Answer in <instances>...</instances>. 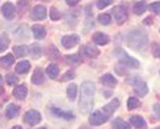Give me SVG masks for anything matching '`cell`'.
<instances>
[{
  "mask_svg": "<svg viewBox=\"0 0 160 129\" xmlns=\"http://www.w3.org/2000/svg\"><path fill=\"white\" fill-rule=\"evenodd\" d=\"M95 84L86 81L80 87V100H79V111L82 115H88L93 107V97H95Z\"/></svg>",
  "mask_w": 160,
  "mask_h": 129,
  "instance_id": "obj_1",
  "label": "cell"
},
{
  "mask_svg": "<svg viewBox=\"0 0 160 129\" xmlns=\"http://www.w3.org/2000/svg\"><path fill=\"white\" fill-rule=\"evenodd\" d=\"M127 40H128V45L131 48L136 49V51H142L143 48L147 47L148 36L140 29H135V31L129 32Z\"/></svg>",
  "mask_w": 160,
  "mask_h": 129,
  "instance_id": "obj_2",
  "label": "cell"
},
{
  "mask_svg": "<svg viewBox=\"0 0 160 129\" xmlns=\"http://www.w3.org/2000/svg\"><path fill=\"white\" fill-rule=\"evenodd\" d=\"M116 56L119 59L120 64H123V65H127V67H131V68H139V61L136 59L131 57L127 52L122 51V49H118L116 51Z\"/></svg>",
  "mask_w": 160,
  "mask_h": 129,
  "instance_id": "obj_3",
  "label": "cell"
},
{
  "mask_svg": "<svg viewBox=\"0 0 160 129\" xmlns=\"http://www.w3.org/2000/svg\"><path fill=\"white\" fill-rule=\"evenodd\" d=\"M108 115H106L104 112H102V111H96V112H93L92 115H91V117H89V124L91 125H102V124H104L107 120H108Z\"/></svg>",
  "mask_w": 160,
  "mask_h": 129,
  "instance_id": "obj_4",
  "label": "cell"
},
{
  "mask_svg": "<svg viewBox=\"0 0 160 129\" xmlns=\"http://www.w3.org/2000/svg\"><path fill=\"white\" fill-rule=\"evenodd\" d=\"M113 17H115V20H116L118 24L126 23V20H127V11H126V8L122 7V6L115 7L113 8Z\"/></svg>",
  "mask_w": 160,
  "mask_h": 129,
  "instance_id": "obj_5",
  "label": "cell"
},
{
  "mask_svg": "<svg viewBox=\"0 0 160 129\" xmlns=\"http://www.w3.org/2000/svg\"><path fill=\"white\" fill-rule=\"evenodd\" d=\"M40 120H42V116L36 111H28L26 116H24V121L29 124V125H36L38 122H40Z\"/></svg>",
  "mask_w": 160,
  "mask_h": 129,
  "instance_id": "obj_6",
  "label": "cell"
},
{
  "mask_svg": "<svg viewBox=\"0 0 160 129\" xmlns=\"http://www.w3.org/2000/svg\"><path fill=\"white\" fill-rule=\"evenodd\" d=\"M79 43V36H76V35H68V36H64L62 39V44L64 48H73L76 44Z\"/></svg>",
  "mask_w": 160,
  "mask_h": 129,
  "instance_id": "obj_7",
  "label": "cell"
},
{
  "mask_svg": "<svg viewBox=\"0 0 160 129\" xmlns=\"http://www.w3.org/2000/svg\"><path fill=\"white\" fill-rule=\"evenodd\" d=\"M47 16V11H46V7L44 6H36L33 7L32 9V17L35 20H43V19H46Z\"/></svg>",
  "mask_w": 160,
  "mask_h": 129,
  "instance_id": "obj_8",
  "label": "cell"
},
{
  "mask_svg": "<svg viewBox=\"0 0 160 129\" xmlns=\"http://www.w3.org/2000/svg\"><path fill=\"white\" fill-rule=\"evenodd\" d=\"M2 13H3L4 17L8 19V20L13 19V16H15V7H13V4L12 3H6L2 7Z\"/></svg>",
  "mask_w": 160,
  "mask_h": 129,
  "instance_id": "obj_9",
  "label": "cell"
},
{
  "mask_svg": "<svg viewBox=\"0 0 160 129\" xmlns=\"http://www.w3.org/2000/svg\"><path fill=\"white\" fill-rule=\"evenodd\" d=\"M133 89H135V92H136V95L138 96H146L147 93H148V87H147V84L146 83H143V81H136L133 84Z\"/></svg>",
  "mask_w": 160,
  "mask_h": 129,
  "instance_id": "obj_10",
  "label": "cell"
},
{
  "mask_svg": "<svg viewBox=\"0 0 160 129\" xmlns=\"http://www.w3.org/2000/svg\"><path fill=\"white\" fill-rule=\"evenodd\" d=\"M92 40L95 44H98V45H106V44L109 43V37L107 36V35H104L102 32H96L93 35Z\"/></svg>",
  "mask_w": 160,
  "mask_h": 129,
  "instance_id": "obj_11",
  "label": "cell"
},
{
  "mask_svg": "<svg viewBox=\"0 0 160 129\" xmlns=\"http://www.w3.org/2000/svg\"><path fill=\"white\" fill-rule=\"evenodd\" d=\"M119 105H120L119 100H116V98H113V100H112L111 103H109V104H107V105L103 108V112L106 113V115L111 116L112 113H113V112H115V111H116V109H118V107H119Z\"/></svg>",
  "mask_w": 160,
  "mask_h": 129,
  "instance_id": "obj_12",
  "label": "cell"
},
{
  "mask_svg": "<svg viewBox=\"0 0 160 129\" xmlns=\"http://www.w3.org/2000/svg\"><path fill=\"white\" fill-rule=\"evenodd\" d=\"M27 87L26 85H18L16 88L13 89V96L19 98V100H24L27 96Z\"/></svg>",
  "mask_w": 160,
  "mask_h": 129,
  "instance_id": "obj_13",
  "label": "cell"
},
{
  "mask_svg": "<svg viewBox=\"0 0 160 129\" xmlns=\"http://www.w3.org/2000/svg\"><path fill=\"white\" fill-rule=\"evenodd\" d=\"M131 124L135 128H138V129H146V127H147L144 118L140 117V116H132L131 117Z\"/></svg>",
  "mask_w": 160,
  "mask_h": 129,
  "instance_id": "obj_14",
  "label": "cell"
},
{
  "mask_svg": "<svg viewBox=\"0 0 160 129\" xmlns=\"http://www.w3.org/2000/svg\"><path fill=\"white\" fill-rule=\"evenodd\" d=\"M100 81H102L106 87H109V88H113V87L118 84L116 79H115L112 75H104V76H102V79H100Z\"/></svg>",
  "mask_w": 160,
  "mask_h": 129,
  "instance_id": "obj_15",
  "label": "cell"
},
{
  "mask_svg": "<svg viewBox=\"0 0 160 129\" xmlns=\"http://www.w3.org/2000/svg\"><path fill=\"white\" fill-rule=\"evenodd\" d=\"M83 53H86L87 56H89V57H98L99 56V49L96 48V47H93V45H91V44H88V45H86L83 48Z\"/></svg>",
  "mask_w": 160,
  "mask_h": 129,
  "instance_id": "obj_16",
  "label": "cell"
},
{
  "mask_svg": "<svg viewBox=\"0 0 160 129\" xmlns=\"http://www.w3.org/2000/svg\"><path fill=\"white\" fill-rule=\"evenodd\" d=\"M51 112L53 113V115L59 116V117L66 118V120H72V118H73V115L71 112H64V111H62V109H58V108H52Z\"/></svg>",
  "mask_w": 160,
  "mask_h": 129,
  "instance_id": "obj_17",
  "label": "cell"
},
{
  "mask_svg": "<svg viewBox=\"0 0 160 129\" xmlns=\"http://www.w3.org/2000/svg\"><path fill=\"white\" fill-rule=\"evenodd\" d=\"M32 83L33 84H36V85H40V84H43V81H44V75H43V71L40 68H38L36 71H35V73H33V76H32Z\"/></svg>",
  "mask_w": 160,
  "mask_h": 129,
  "instance_id": "obj_18",
  "label": "cell"
},
{
  "mask_svg": "<svg viewBox=\"0 0 160 129\" xmlns=\"http://www.w3.org/2000/svg\"><path fill=\"white\" fill-rule=\"evenodd\" d=\"M32 32H33V36L36 39H43L46 37V28L42 27V26H33L32 27Z\"/></svg>",
  "mask_w": 160,
  "mask_h": 129,
  "instance_id": "obj_19",
  "label": "cell"
},
{
  "mask_svg": "<svg viewBox=\"0 0 160 129\" xmlns=\"http://www.w3.org/2000/svg\"><path fill=\"white\" fill-rule=\"evenodd\" d=\"M146 8H147V4H146V2H143V0L136 2L133 4V12L136 15H142L144 11H146Z\"/></svg>",
  "mask_w": 160,
  "mask_h": 129,
  "instance_id": "obj_20",
  "label": "cell"
},
{
  "mask_svg": "<svg viewBox=\"0 0 160 129\" xmlns=\"http://www.w3.org/2000/svg\"><path fill=\"white\" fill-rule=\"evenodd\" d=\"M31 68V64L28 61H20L16 64V72L18 73H27Z\"/></svg>",
  "mask_w": 160,
  "mask_h": 129,
  "instance_id": "obj_21",
  "label": "cell"
},
{
  "mask_svg": "<svg viewBox=\"0 0 160 129\" xmlns=\"http://www.w3.org/2000/svg\"><path fill=\"white\" fill-rule=\"evenodd\" d=\"M19 113V107L18 105H13V104H9L7 107V111H6V115L8 118H13L16 117V115Z\"/></svg>",
  "mask_w": 160,
  "mask_h": 129,
  "instance_id": "obj_22",
  "label": "cell"
},
{
  "mask_svg": "<svg viewBox=\"0 0 160 129\" xmlns=\"http://www.w3.org/2000/svg\"><path fill=\"white\" fill-rule=\"evenodd\" d=\"M13 60L15 59H13L12 55H6V56H3L2 59H0V65L4 67V68H8L13 64Z\"/></svg>",
  "mask_w": 160,
  "mask_h": 129,
  "instance_id": "obj_23",
  "label": "cell"
},
{
  "mask_svg": "<svg viewBox=\"0 0 160 129\" xmlns=\"http://www.w3.org/2000/svg\"><path fill=\"white\" fill-rule=\"evenodd\" d=\"M78 95V85L76 84H69L68 88H67V96L69 100H75Z\"/></svg>",
  "mask_w": 160,
  "mask_h": 129,
  "instance_id": "obj_24",
  "label": "cell"
},
{
  "mask_svg": "<svg viewBox=\"0 0 160 129\" xmlns=\"http://www.w3.org/2000/svg\"><path fill=\"white\" fill-rule=\"evenodd\" d=\"M47 75L51 77V79H56L59 75V67L56 64H49L47 67Z\"/></svg>",
  "mask_w": 160,
  "mask_h": 129,
  "instance_id": "obj_25",
  "label": "cell"
},
{
  "mask_svg": "<svg viewBox=\"0 0 160 129\" xmlns=\"http://www.w3.org/2000/svg\"><path fill=\"white\" fill-rule=\"evenodd\" d=\"M113 127L116 129H131L129 128V124L123 121L122 118H115L113 120Z\"/></svg>",
  "mask_w": 160,
  "mask_h": 129,
  "instance_id": "obj_26",
  "label": "cell"
},
{
  "mask_svg": "<svg viewBox=\"0 0 160 129\" xmlns=\"http://www.w3.org/2000/svg\"><path fill=\"white\" fill-rule=\"evenodd\" d=\"M8 43H9V39L7 35H0V52L6 51V48L8 47Z\"/></svg>",
  "mask_w": 160,
  "mask_h": 129,
  "instance_id": "obj_27",
  "label": "cell"
},
{
  "mask_svg": "<svg viewBox=\"0 0 160 129\" xmlns=\"http://www.w3.org/2000/svg\"><path fill=\"white\" fill-rule=\"evenodd\" d=\"M29 52H31V56L33 59H38L40 56V53H42V49H40L38 44H33V45L29 47Z\"/></svg>",
  "mask_w": 160,
  "mask_h": 129,
  "instance_id": "obj_28",
  "label": "cell"
},
{
  "mask_svg": "<svg viewBox=\"0 0 160 129\" xmlns=\"http://www.w3.org/2000/svg\"><path fill=\"white\" fill-rule=\"evenodd\" d=\"M127 105H128V109H129V111H131V109H136V108L140 107V101L138 100L136 97H129V98H128Z\"/></svg>",
  "mask_w": 160,
  "mask_h": 129,
  "instance_id": "obj_29",
  "label": "cell"
},
{
  "mask_svg": "<svg viewBox=\"0 0 160 129\" xmlns=\"http://www.w3.org/2000/svg\"><path fill=\"white\" fill-rule=\"evenodd\" d=\"M98 20L103 24V26H108L109 23H111V16L107 13H102V15H99V17H98Z\"/></svg>",
  "mask_w": 160,
  "mask_h": 129,
  "instance_id": "obj_30",
  "label": "cell"
},
{
  "mask_svg": "<svg viewBox=\"0 0 160 129\" xmlns=\"http://www.w3.org/2000/svg\"><path fill=\"white\" fill-rule=\"evenodd\" d=\"M13 52H15L16 56L22 57V56H24V55H27V48L24 47V45H18V47L13 48Z\"/></svg>",
  "mask_w": 160,
  "mask_h": 129,
  "instance_id": "obj_31",
  "label": "cell"
},
{
  "mask_svg": "<svg viewBox=\"0 0 160 129\" xmlns=\"http://www.w3.org/2000/svg\"><path fill=\"white\" fill-rule=\"evenodd\" d=\"M7 84L8 85H16V84L19 83V79L16 75H7Z\"/></svg>",
  "mask_w": 160,
  "mask_h": 129,
  "instance_id": "obj_32",
  "label": "cell"
},
{
  "mask_svg": "<svg viewBox=\"0 0 160 129\" xmlns=\"http://www.w3.org/2000/svg\"><path fill=\"white\" fill-rule=\"evenodd\" d=\"M27 7H28V2H27V0H20V2L18 3V8H19L20 13L26 12L27 11Z\"/></svg>",
  "mask_w": 160,
  "mask_h": 129,
  "instance_id": "obj_33",
  "label": "cell"
},
{
  "mask_svg": "<svg viewBox=\"0 0 160 129\" xmlns=\"http://www.w3.org/2000/svg\"><path fill=\"white\" fill-rule=\"evenodd\" d=\"M49 16H51L52 20H59V17H60V13L59 11L55 7H52L51 9H49Z\"/></svg>",
  "mask_w": 160,
  "mask_h": 129,
  "instance_id": "obj_34",
  "label": "cell"
},
{
  "mask_svg": "<svg viewBox=\"0 0 160 129\" xmlns=\"http://www.w3.org/2000/svg\"><path fill=\"white\" fill-rule=\"evenodd\" d=\"M113 0H99L98 2V8L99 9H103V8H106L107 6H109V4H112Z\"/></svg>",
  "mask_w": 160,
  "mask_h": 129,
  "instance_id": "obj_35",
  "label": "cell"
},
{
  "mask_svg": "<svg viewBox=\"0 0 160 129\" xmlns=\"http://www.w3.org/2000/svg\"><path fill=\"white\" fill-rule=\"evenodd\" d=\"M149 9H151L153 13H160V2L152 3L151 6H149Z\"/></svg>",
  "mask_w": 160,
  "mask_h": 129,
  "instance_id": "obj_36",
  "label": "cell"
},
{
  "mask_svg": "<svg viewBox=\"0 0 160 129\" xmlns=\"http://www.w3.org/2000/svg\"><path fill=\"white\" fill-rule=\"evenodd\" d=\"M153 55H156V57H160V45L155 44L153 45Z\"/></svg>",
  "mask_w": 160,
  "mask_h": 129,
  "instance_id": "obj_37",
  "label": "cell"
},
{
  "mask_svg": "<svg viewBox=\"0 0 160 129\" xmlns=\"http://www.w3.org/2000/svg\"><path fill=\"white\" fill-rule=\"evenodd\" d=\"M72 79H75V75H73V72H67L66 73V76H64L63 80H72Z\"/></svg>",
  "mask_w": 160,
  "mask_h": 129,
  "instance_id": "obj_38",
  "label": "cell"
},
{
  "mask_svg": "<svg viewBox=\"0 0 160 129\" xmlns=\"http://www.w3.org/2000/svg\"><path fill=\"white\" fill-rule=\"evenodd\" d=\"M67 59H68V60H72V61H82V57H80L79 55H78V56H69Z\"/></svg>",
  "mask_w": 160,
  "mask_h": 129,
  "instance_id": "obj_39",
  "label": "cell"
},
{
  "mask_svg": "<svg viewBox=\"0 0 160 129\" xmlns=\"http://www.w3.org/2000/svg\"><path fill=\"white\" fill-rule=\"evenodd\" d=\"M68 6H76V4L79 3V0H66Z\"/></svg>",
  "mask_w": 160,
  "mask_h": 129,
  "instance_id": "obj_40",
  "label": "cell"
},
{
  "mask_svg": "<svg viewBox=\"0 0 160 129\" xmlns=\"http://www.w3.org/2000/svg\"><path fill=\"white\" fill-rule=\"evenodd\" d=\"M153 111H155V113H156V115L160 116V104H158V105L153 107Z\"/></svg>",
  "mask_w": 160,
  "mask_h": 129,
  "instance_id": "obj_41",
  "label": "cell"
},
{
  "mask_svg": "<svg viewBox=\"0 0 160 129\" xmlns=\"http://www.w3.org/2000/svg\"><path fill=\"white\" fill-rule=\"evenodd\" d=\"M151 23H152L151 17H147V19H146V24H148V26H149V24H151Z\"/></svg>",
  "mask_w": 160,
  "mask_h": 129,
  "instance_id": "obj_42",
  "label": "cell"
},
{
  "mask_svg": "<svg viewBox=\"0 0 160 129\" xmlns=\"http://www.w3.org/2000/svg\"><path fill=\"white\" fill-rule=\"evenodd\" d=\"M3 92H4V91H3V88H2V87H0V96H2V95H3Z\"/></svg>",
  "mask_w": 160,
  "mask_h": 129,
  "instance_id": "obj_43",
  "label": "cell"
},
{
  "mask_svg": "<svg viewBox=\"0 0 160 129\" xmlns=\"http://www.w3.org/2000/svg\"><path fill=\"white\" fill-rule=\"evenodd\" d=\"M11 129H22V127H13V128H11Z\"/></svg>",
  "mask_w": 160,
  "mask_h": 129,
  "instance_id": "obj_44",
  "label": "cell"
},
{
  "mask_svg": "<svg viewBox=\"0 0 160 129\" xmlns=\"http://www.w3.org/2000/svg\"><path fill=\"white\" fill-rule=\"evenodd\" d=\"M2 84H3V77L0 76V85H2Z\"/></svg>",
  "mask_w": 160,
  "mask_h": 129,
  "instance_id": "obj_45",
  "label": "cell"
},
{
  "mask_svg": "<svg viewBox=\"0 0 160 129\" xmlns=\"http://www.w3.org/2000/svg\"><path fill=\"white\" fill-rule=\"evenodd\" d=\"M39 129H46V128H39Z\"/></svg>",
  "mask_w": 160,
  "mask_h": 129,
  "instance_id": "obj_46",
  "label": "cell"
},
{
  "mask_svg": "<svg viewBox=\"0 0 160 129\" xmlns=\"http://www.w3.org/2000/svg\"><path fill=\"white\" fill-rule=\"evenodd\" d=\"M155 129H160V128H155Z\"/></svg>",
  "mask_w": 160,
  "mask_h": 129,
  "instance_id": "obj_47",
  "label": "cell"
},
{
  "mask_svg": "<svg viewBox=\"0 0 160 129\" xmlns=\"http://www.w3.org/2000/svg\"><path fill=\"white\" fill-rule=\"evenodd\" d=\"M82 129H84V128H82Z\"/></svg>",
  "mask_w": 160,
  "mask_h": 129,
  "instance_id": "obj_48",
  "label": "cell"
}]
</instances>
